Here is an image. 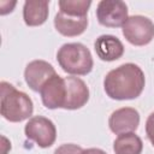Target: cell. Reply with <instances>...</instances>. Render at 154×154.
I'll return each instance as SVG.
<instances>
[{"label": "cell", "instance_id": "6", "mask_svg": "<svg viewBox=\"0 0 154 154\" xmlns=\"http://www.w3.org/2000/svg\"><path fill=\"white\" fill-rule=\"evenodd\" d=\"M99 23L107 28H118L128 19V6L120 0H101L96 7Z\"/></svg>", "mask_w": 154, "mask_h": 154}, {"label": "cell", "instance_id": "8", "mask_svg": "<svg viewBox=\"0 0 154 154\" xmlns=\"http://www.w3.org/2000/svg\"><path fill=\"white\" fill-rule=\"evenodd\" d=\"M140 125V113L134 107H122L112 112L108 119L109 130L116 135L134 132Z\"/></svg>", "mask_w": 154, "mask_h": 154}, {"label": "cell", "instance_id": "14", "mask_svg": "<svg viewBox=\"0 0 154 154\" xmlns=\"http://www.w3.org/2000/svg\"><path fill=\"white\" fill-rule=\"evenodd\" d=\"M113 150L116 154H141L143 143L140 136L135 132H126L118 135L113 142Z\"/></svg>", "mask_w": 154, "mask_h": 154}, {"label": "cell", "instance_id": "4", "mask_svg": "<svg viewBox=\"0 0 154 154\" xmlns=\"http://www.w3.org/2000/svg\"><path fill=\"white\" fill-rule=\"evenodd\" d=\"M122 28L124 37L134 46H146L154 38V23L148 17L141 14L128 17Z\"/></svg>", "mask_w": 154, "mask_h": 154}, {"label": "cell", "instance_id": "11", "mask_svg": "<svg viewBox=\"0 0 154 154\" xmlns=\"http://www.w3.org/2000/svg\"><path fill=\"white\" fill-rule=\"evenodd\" d=\"M94 48L97 57L103 61H114L124 54L122 41L113 35H101L94 42Z\"/></svg>", "mask_w": 154, "mask_h": 154}, {"label": "cell", "instance_id": "5", "mask_svg": "<svg viewBox=\"0 0 154 154\" xmlns=\"http://www.w3.org/2000/svg\"><path fill=\"white\" fill-rule=\"evenodd\" d=\"M26 138L34 141L40 148L51 147L57 138V129L54 123L42 116L31 117L24 128Z\"/></svg>", "mask_w": 154, "mask_h": 154}, {"label": "cell", "instance_id": "9", "mask_svg": "<svg viewBox=\"0 0 154 154\" xmlns=\"http://www.w3.org/2000/svg\"><path fill=\"white\" fill-rule=\"evenodd\" d=\"M57 72L52 64L46 60H32L24 70V78L29 88L34 91H40L42 85Z\"/></svg>", "mask_w": 154, "mask_h": 154}, {"label": "cell", "instance_id": "10", "mask_svg": "<svg viewBox=\"0 0 154 154\" xmlns=\"http://www.w3.org/2000/svg\"><path fill=\"white\" fill-rule=\"evenodd\" d=\"M66 100L65 109H78L83 107L89 100V89L83 79L75 76L65 77Z\"/></svg>", "mask_w": 154, "mask_h": 154}, {"label": "cell", "instance_id": "3", "mask_svg": "<svg viewBox=\"0 0 154 154\" xmlns=\"http://www.w3.org/2000/svg\"><path fill=\"white\" fill-rule=\"evenodd\" d=\"M57 60L64 72L76 76L88 75L94 66L90 51L79 42L63 45L58 49Z\"/></svg>", "mask_w": 154, "mask_h": 154}, {"label": "cell", "instance_id": "2", "mask_svg": "<svg viewBox=\"0 0 154 154\" xmlns=\"http://www.w3.org/2000/svg\"><path fill=\"white\" fill-rule=\"evenodd\" d=\"M1 87V116L12 123H19L29 119L34 112L31 99L24 93L16 89L12 84L2 81Z\"/></svg>", "mask_w": 154, "mask_h": 154}, {"label": "cell", "instance_id": "13", "mask_svg": "<svg viewBox=\"0 0 154 154\" xmlns=\"http://www.w3.org/2000/svg\"><path fill=\"white\" fill-rule=\"evenodd\" d=\"M48 6L47 0H26L23 6V19L29 26L42 25L48 18Z\"/></svg>", "mask_w": 154, "mask_h": 154}, {"label": "cell", "instance_id": "18", "mask_svg": "<svg viewBox=\"0 0 154 154\" xmlns=\"http://www.w3.org/2000/svg\"><path fill=\"white\" fill-rule=\"evenodd\" d=\"M81 154H107V153L100 148H88V149H83Z\"/></svg>", "mask_w": 154, "mask_h": 154}, {"label": "cell", "instance_id": "1", "mask_svg": "<svg viewBox=\"0 0 154 154\" xmlns=\"http://www.w3.org/2000/svg\"><path fill=\"white\" fill-rule=\"evenodd\" d=\"M146 84L142 69L132 63L111 70L103 79V89L113 100H134L138 97Z\"/></svg>", "mask_w": 154, "mask_h": 154}, {"label": "cell", "instance_id": "7", "mask_svg": "<svg viewBox=\"0 0 154 154\" xmlns=\"http://www.w3.org/2000/svg\"><path fill=\"white\" fill-rule=\"evenodd\" d=\"M40 95L45 107L49 109L64 108L66 100L65 78L55 73L42 85L40 90Z\"/></svg>", "mask_w": 154, "mask_h": 154}, {"label": "cell", "instance_id": "16", "mask_svg": "<svg viewBox=\"0 0 154 154\" xmlns=\"http://www.w3.org/2000/svg\"><path fill=\"white\" fill-rule=\"evenodd\" d=\"M83 149L77 146V144H73V143H65V144H61L59 146L53 154H81Z\"/></svg>", "mask_w": 154, "mask_h": 154}, {"label": "cell", "instance_id": "12", "mask_svg": "<svg viewBox=\"0 0 154 154\" xmlns=\"http://www.w3.org/2000/svg\"><path fill=\"white\" fill-rule=\"evenodd\" d=\"M54 26L57 31L64 36H78L84 32L88 26V17H75L63 12H58L54 17Z\"/></svg>", "mask_w": 154, "mask_h": 154}, {"label": "cell", "instance_id": "17", "mask_svg": "<svg viewBox=\"0 0 154 154\" xmlns=\"http://www.w3.org/2000/svg\"><path fill=\"white\" fill-rule=\"evenodd\" d=\"M146 134L148 140L150 141L152 146L154 147V112H152L146 122Z\"/></svg>", "mask_w": 154, "mask_h": 154}, {"label": "cell", "instance_id": "15", "mask_svg": "<svg viewBox=\"0 0 154 154\" xmlns=\"http://www.w3.org/2000/svg\"><path fill=\"white\" fill-rule=\"evenodd\" d=\"M60 12L75 16V17H87L88 10L91 5L90 0H60L59 2Z\"/></svg>", "mask_w": 154, "mask_h": 154}]
</instances>
